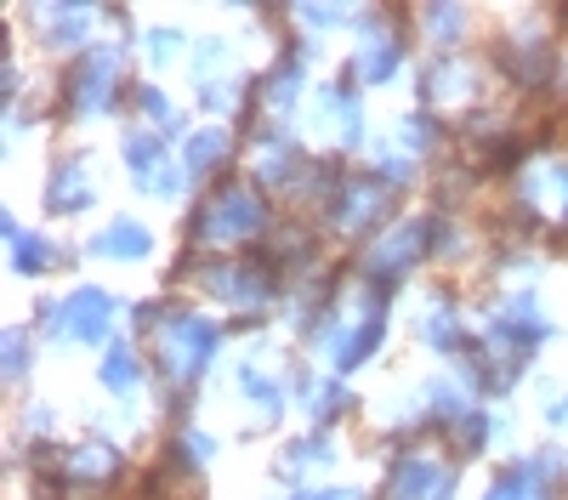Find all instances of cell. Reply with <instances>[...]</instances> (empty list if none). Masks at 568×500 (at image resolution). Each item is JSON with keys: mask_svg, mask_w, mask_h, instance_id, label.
I'll return each mask as SVG.
<instances>
[{"mask_svg": "<svg viewBox=\"0 0 568 500\" xmlns=\"http://www.w3.org/2000/svg\"><path fill=\"white\" fill-rule=\"evenodd\" d=\"M103 307H109V302H103L98 290H85V296L74 302V330H80V336H98V330H103Z\"/></svg>", "mask_w": 568, "mask_h": 500, "instance_id": "1", "label": "cell"}, {"mask_svg": "<svg viewBox=\"0 0 568 500\" xmlns=\"http://www.w3.org/2000/svg\"><path fill=\"white\" fill-rule=\"evenodd\" d=\"M103 245H109V251H131V256H142V251H149V234H136V227H131V234H109Z\"/></svg>", "mask_w": 568, "mask_h": 500, "instance_id": "2", "label": "cell"}]
</instances>
